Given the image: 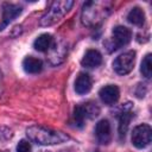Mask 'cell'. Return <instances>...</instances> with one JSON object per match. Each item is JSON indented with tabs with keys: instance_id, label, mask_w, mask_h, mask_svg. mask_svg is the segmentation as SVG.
<instances>
[{
	"instance_id": "3957f363",
	"label": "cell",
	"mask_w": 152,
	"mask_h": 152,
	"mask_svg": "<svg viewBox=\"0 0 152 152\" xmlns=\"http://www.w3.org/2000/svg\"><path fill=\"white\" fill-rule=\"evenodd\" d=\"M71 0H61V1H55L51 7L48 10V12L42 17L40 19V25L43 26H50L56 24L58 20H61L65 13L71 8L72 6Z\"/></svg>"
},
{
	"instance_id": "2e32d148",
	"label": "cell",
	"mask_w": 152,
	"mask_h": 152,
	"mask_svg": "<svg viewBox=\"0 0 152 152\" xmlns=\"http://www.w3.org/2000/svg\"><path fill=\"white\" fill-rule=\"evenodd\" d=\"M53 42V38L51 34L49 33H43L40 34L39 37L36 38V40L33 42V48L37 50V51H40V52H45L50 49L51 44Z\"/></svg>"
},
{
	"instance_id": "8992f818",
	"label": "cell",
	"mask_w": 152,
	"mask_h": 152,
	"mask_svg": "<svg viewBox=\"0 0 152 152\" xmlns=\"http://www.w3.org/2000/svg\"><path fill=\"white\" fill-rule=\"evenodd\" d=\"M134 63H135V52L131 50L121 53L114 59L113 69L119 75H126L133 70Z\"/></svg>"
},
{
	"instance_id": "8fae6325",
	"label": "cell",
	"mask_w": 152,
	"mask_h": 152,
	"mask_svg": "<svg viewBox=\"0 0 152 152\" xmlns=\"http://www.w3.org/2000/svg\"><path fill=\"white\" fill-rule=\"evenodd\" d=\"M23 8L14 4H4L2 6V23L0 24V30H2L6 25H8L13 19H15L20 13Z\"/></svg>"
},
{
	"instance_id": "7c38bea8",
	"label": "cell",
	"mask_w": 152,
	"mask_h": 152,
	"mask_svg": "<svg viewBox=\"0 0 152 152\" xmlns=\"http://www.w3.org/2000/svg\"><path fill=\"white\" fill-rule=\"evenodd\" d=\"M81 63L86 68H96L102 63V56L97 50L89 49L84 53Z\"/></svg>"
},
{
	"instance_id": "44dd1931",
	"label": "cell",
	"mask_w": 152,
	"mask_h": 152,
	"mask_svg": "<svg viewBox=\"0 0 152 152\" xmlns=\"http://www.w3.org/2000/svg\"><path fill=\"white\" fill-rule=\"evenodd\" d=\"M0 78H1V72H0Z\"/></svg>"
},
{
	"instance_id": "ba28073f",
	"label": "cell",
	"mask_w": 152,
	"mask_h": 152,
	"mask_svg": "<svg viewBox=\"0 0 152 152\" xmlns=\"http://www.w3.org/2000/svg\"><path fill=\"white\" fill-rule=\"evenodd\" d=\"M66 56V46L65 44L59 40V42H52L50 49L48 50V59L51 64L56 65V64H59L64 61Z\"/></svg>"
},
{
	"instance_id": "e0dca14e",
	"label": "cell",
	"mask_w": 152,
	"mask_h": 152,
	"mask_svg": "<svg viewBox=\"0 0 152 152\" xmlns=\"http://www.w3.org/2000/svg\"><path fill=\"white\" fill-rule=\"evenodd\" d=\"M127 19L131 24L133 25H137V26H141L144 23H145V13L141 8L139 7H133L128 15H127Z\"/></svg>"
},
{
	"instance_id": "ffe728a7",
	"label": "cell",
	"mask_w": 152,
	"mask_h": 152,
	"mask_svg": "<svg viewBox=\"0 0 152 152\" xmlns=\"http://www.w3.org/2000/svg\"><path fill=\"white\" fill-rule=\"evenodd\" d=\"M17 152H31V145L27 140H20L17 145Z\"/></svg>"
},
{
	"instance_id": "5b68a950",
	"label": "cell",
	"mask_w": 152,
	"mask_h": 152,
	"mask_svg": "<svg viewBox=\"0 0 152 152\" xmlns=\"http://www.w3.org/2000/svg\"><path fill=\"white\" fill-rule=\"evenodd\" d=\"M152 140V129L150 125L141 124L133 128L132 132V144L137 148H145L150 145Z\"/></svg>"
},
{
	"instance_id": "7a4b0ae2",
	"label": "cell",
	"mask_w": 152,
	"mask_h": 152,
	"mask_svg": "<svg viewBox=\"0 0 152 152\" xmlns=\"http://www.w3.org/2000/svg\"><path fill=\"white\" fill-rule=\"evenodd\" d=\"M109 4L89 1L84 4L82 10V23L87 26H94L101 23L109 13Z\"/></svg>"
},
{
	"instance_id": "6da1fadb",
	"label": "cell",
	"mask_w": 152,
	"mask_h": 152,
	"mask_svg": "<svg viewBox=\"0 0 152 152\" xmlns=\"http://www.w3.org/2000/svg\"><path fill=\"white\" fill-rule=\"evenodd\" d=\"M26 134L30 140L39 145H56L69 140V137L63 132L43 126H31L26 129Z\"/></svg>"
},
{
	"instance_id": "52a82bcc",
	"label": "cell",
	"mask_w": 152,
	"mask_h": 152,
	"mask_svg": "<svg viewBox=\"0 0 152 152\" xmlns=\"http://www.w3.org/2000/svg\"><path fill=\"white\" fill-rule=\"evenodd\" d=\"M132 39V32L125 26H116L112 33V50H116L124 45H127Z\"/></svg>"
},
{
	"instance_id": "5bb4252c",
	"label": "cell",
	"mask_w": 152,
	"mask_h": 152,
	"mask_svg": "<svg viewBox=\"0 0 152 152\" xmlns=\"http://www.w3.org/2000/svg\"><path fill=\"white\" fill-rule=\"evenodd\" d=\"M23 68L28 74H38L43 69V62L39 58L28 56L23 61Z\"/></svg>"
},
{
	"instance_id": "277c9868",
	"label": "cell",
	"mask_w": 152,
	"mask_h": 152,
	"mask_svg": "<svg viewBox=\"0 0 152 152\" xmlns=\"http://www.w3.org/2000/svg\"><path fill=\"white\" fill-rule=\"evenodd\" d=\"M100 113V108L94 102H86L81 103L75 107L74 109V120L75 125L82 127L86 119H93L97 116Z\"/></svg>"
},
{
	"instance_id": "30bf717a",
	"label": "cell",
	"mask_w": 152,
	"mask_h": 152,
	"mask_svg": "<svg viewBox=\"0 0 152 152\" xmlns=\"http://www.w3.org/2000/svg\"><path fill=\"white\" fill-rule=\"evenodd\" d=\"M99 96L101 99V101L106 104H114L120 96V91L119 88L114 84H107L104 87H102L99 91Z\"/></svg>"
},
{
	"instance_id": "4fadbf2b",
	"label": "cell",
	"mask_w": 152,
	"mask_h": 152,
	"mask_svg": "<svg viewBox=\"0 0 152 152\" xmlns=\"http://www.w3.org/2000/svg\"><path fill=\"white\" fill-rule=\"evenodd\" d=\"M91 86H93V82H91L90 76L86 72H81L75 81V91L80 95L87 94L90 91Z\"/></svg>"
},
{
	"instance_id": "9c48e42d",
	"label": "cell",
	"mask_w": 152,
	"mask_h": 152,
	"mask_svg": "<svg viewBox=\"0 0 152 152\" xmlns=\"http://www.w3.org/2000/svg\"><path fill=\"white\" fill-rule=\"evenodd\" d=\"M95 135L100 144L107 145L110 142L112 139V131H110V124L108 120L102 119L96 124L95 127Z\"/></svg>"
},
{
	"instance_id": "7402d4cb",
	"label": "cell",
	"mask_w": 152,
	"mask_h": 152,
	"mask_svg": "<svg viewBox=\"0 0 152 152\" xmlns=\"http://www.w3.org/2000/svg\"><path fill=\"white\" fill-rule=\"evenodd\" d=\"M0 152H2V151H0Z\"/></svg>"
},
{
	"instance_id": "d6986e66",
	"label": "cell",
	"mask_w": 152,
	"mask_h": 152,
	"mask_svg": "<svg viewBox=\"0 0 152 152\" xmlns=\"http://www.w3.org/2000/svg\"><path fill=\"white\" fill-rule=\"evenodd\" d=\"M13 135L12 131L7 127H4V126H0V142H5L7 141L8 139H11Z\"/></svg>"
},
{
	"instance_id": "ac0fdd59",
	"label": "cell",
	"mask_w": 152,
	"mask_h": 152,
	"mask_svg": "<svg viewBox=\"0 0 152 152\" xmlns=\"http://www.w3.org/2000/svg\"><path fill=\"white\" fill-rule=\"evenodd\" d=\"M152 56H151V53H147L145 57H144V59H142V62H141V66H140V71H141V74L146 77V78H150L151 77V74H152Z\"/></svg>"
},
{
	"instance_id": "9a60e30c",
	"label": "cell",
	"mask_w": 152,
	"mask_h": 152,
	"mask_svg": "<svg viewBox=\"0 0 152 152\" xmlns=\"http://www.w3.org/2000/svg\"><path fill=\"white\" fill-rule=\"evenodd\" d=\"M132 118H133V113L129 108L124 109V112L120 113V116H119V134H120L121 138L122 137L125 138Z\"/></svg>"
}]
</instances>
